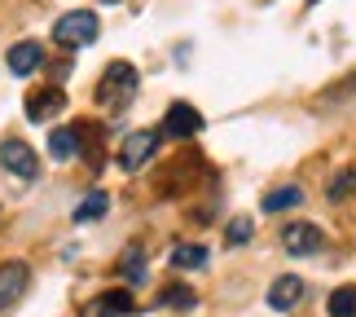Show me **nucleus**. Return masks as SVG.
I'll return each instance as SVG.
<instances>
[{
    "mask_svg": "<svg viewBox=\"0 0 356 317\" xmlns=\"http://www.w3.org/2000/svg\"><path fill=\"white\" fill-rule=\"evenodd\" d=\"M123 278H128V286H141L149 273H145V252L141 247H128V256H123Z\"/></svg>",
    "mask_w": 356,
    "mask_h": 317,
    "instance_id": "obj_18",
    "label": "nucleus"
},
{
    "mask_svg": "<svg viewBox=\"0 0 356 317\" xmlns=\"http://www.w3.org/2000/svg\"><path fill=\"white\" fill-rule=\"evenodd\" d=\"M325 194L330 199H348V194H356V168H348V172H339L330 185H325Z\"/></svg>",
    "mask_w": 356,
    "mask_h": 317,
    "instance_id": "obj_20",
    "label": "nucleus"
},
{
    "mask_svg": "<svg viewBox=\"0 0 356 317\" xmlns=\"http://www.w3.org/2000/svg\"><path fill=\"white\" fill-rule=\"evenodd\" d=\"M75 128H79V155H84L92 168H102V123L84 119V123H75Z\"/></svg>",
    "mask_w": 356,
    "mask_h": 317,
    "instance_id": "obj_12",
    "label": "nucleus"
},
{
    "mask_svg": "<svg viewBox=\"0 0 356 317\" xmlns=\"http://www.w3.org/2000/svg\"><path fill=\"white\" fill-rule=\"evenodd\" d=\"M163 132H168V137H181V141H185V137L202 132V115H198L189 102H172L168 115H163Z\"/></svg>",
    "mask_w": 356,
    "mask_h": 317,
    "instance_id": "obj_7",
    "label": "nucleus"
},
{
    "mask_svg": "<svg viewBox=\"0 0 356 317\" xmlns=\"http://www.w3.org/2000/svg\"><path fill=\"white\" fill-rule=\"evenodd\" d=\"M102 5H119V0H102Z\"/></svg>",
    "mask_w": 356,
    "mask_h": 317,
    "instance_id": "obj_22",
    "label": "nucleus"
},
{
    "mask_svg": "<svg viewBox=\"0 0 356 317\" xmlns=\"http://www.w3.org/2000/svg\"><path fill=\"white\" fill-rule=\"evenodd\" d=\"M128 313H136L132 291H102L92 304H84V317H128Z\"/></svg>",
    "mask_w": 356,
    "mask_h": 317,
    "instance_id": "obj_8",
    "label": "nucleus"
},
{
    "mask_svg": "<svg viewBox=\"0 0 356 317\" xmlns=\"http://www.w3.org/2000/svg\"><path fill=\"white\" fill-rule=\"evenodd\" d=\"M26 282H31V269L22 265V260H9V265H0V313H5L9 304H18Z\"/></svg>",
    "mask_w": 356,
    "mask_h": 317,
    "instance_id": "obj_5",
    "label": "nucleus"
},
{
    "mask_svg": "<svg viewBox=\"0 0 356 317\" xmlns=\"http://www.w3.org/2000/svg\"><path fill=\"white\" fill-rule=\"evenodd\" d=\"M299 300H304V278H295V273H282L268 286V309H277V313H291Z\"/></svg>",
    "mask_w": 356,
    "mask_h": 317,
    "instance_id": "obj_9",
    "label": "nucleus"
},
{
    "mask_svg": "<svg viewBox=\"0 0 356 317\" xmlns=\"http://www.w3.org/2000/svg\"><path fill=\"white\" fill-rule=\"evenodd\" d=\"M325 309H330V317H356V286H339Z\"/></svg>",
    "mask_w": 356,
    "mask_h": 317,
    "instance_id": "obj_19",
    "label": "nucleus"
},
{
    "mask_svg": "<svg viewBox=\"0 0 356 317\" xmlns=\"http://www.w3.org/2000/svg\"><path fill=\"white\" fill-rule=\"evenodd\" d=\"M102 31V22H97V13H88V9H71V13H62L58 26H53V45H62V49H84L92 45Z\"/></svg>",
    "mask_w": 356,
    "mask_h": 317,
    "instance_id": "obj_2",
    "label": "nucleus"
},
{
    "mask_svg": "<svg viewBox=\"0 0 356 317\" xmlns=\"http://www.w3.org/2000/svg\"><path fill=\"white\" fill-rule=\"evenodd\" d=\"M0 163H5V172L22 176V181H31V176L40 172V159L35 150L22 141V137H9V141H0Z\"/></svg>",
    "mask_w": 356,
    "mask_h": 317,
    "instance_id": "obj_4",
    "label": "nucleus"
},
{
    "mask_svg": "<svg viewBox=\"0 0 356 317\" xmlns=\"http://www.w3.org/2000/svg\"><path fill=\"white\" fill-rule=\"evenodd\" d=\"M229 247H242V242H251V216H234L229 220Z\"/></svg>",
    "mask_w": 356,
    "mask_h": 317,
    "instance_id": "obj_21",
    "label": "nucleus"
},
{
    "mask_svg": "<svg viewBox=\"0 0 356 317\" xmlns=\"http://www.w3.org/2000/svg\"><path fill=\"white\" fill-rule=\"evenodd\" d=\"M132 93H136V66L132 62H111L106 66V75L97 79V106H106V110H123L132 102Z\"/></svg>",
    "mask_w": 356,
    "mask_h": 317,
    "instance_id": "obj_1",
    "label": "nucleus"
},
{
    "mask_svg": "<svg viewBox=\"0 0 356 317\" xmlns=\"http://www.w3.org/2000/svg\"><path fill=\"white\" fill-rule=\"evenodd\" d=\"M163 141V132L159 128H136L123 137V146H119V163H123V172H141L149 159H154V150Z\"/></svg>",
    "mask_w": 356,
    "mask_h": 317,
    "instance_id": "obj_3",
    "label": "nucleus"
},
{
    "mask_svg": "<svg viewBox=\"0 0 356 317\" xmlns=\"http://www.w3.org/2000/svg\"><path fill=\"white\" fill-rule=\"evenodd\" d=\"M304 203V190L299 185H277V190H268V199H264V212L273 216V212H291V208H299Z\"/></svg>",
    "mask_w": 356,
    "mask_h": 317,
    "instance_id": "obj_15",
    "label": "nucleus"
},
{
    "mask_svg": "<svg viewBox=\"0 0 356 317\" xmlns=\"http://www.w3.org/2000/svg\"><path fill=\"white\" fill-rule=\"evenodd\" d=\"M207 265V247H198V242H181L172 252V269H202Z\"/></svg>",
    "mask_w": 356,
    "mask_h": 317,
    "instance_id": "obj_16",
    "label": "nucleus"
},
{
    "mask_svg": "<svg viewBox=\"0 0 356 317\" xmlns=\"http://www.w3.org/2000/svg\"><path fill=\"white\" fill-rule=\"evenodd\" d=\"M66 110V93L62 88H31L26 93V119L31 123H44L53 115H62Z\"/></svg>",
    "mask_w": 356,
    "mask_h": 317,
    "instance_id": "obj_6",
    "label": "nucleus"
},
{
    "mask_svg": "<svg viewBox=\"0 0 356 317\" xmlns=\"http://www.w3.org/2000/svg\"><path fill=\"white\" fill-rule=\"evenodd\" d=\"M40 62H44V49H40L35 40H22V45L9 49V71L13 75H31Z\"/></svg>",
    "mask_w": 356,
    "mask_h": 317,
    "instance_id": "obj_11",
    "label": "nucleus"
},
{
    "mask_svg": "<svg viewBox=\"0 0 356 317\" xmlns=\"http://www.w3.org/2000/svg\"><path fill=\"white\" fill-rule=\"evenodd\" d=\"M282 247L291 256H312V252H321V229L317 225H286L282 229Z\"/></svg>",
    "mask_w": 356,
    "mask_h": 317,
    "instance_id": "obj_10",
    "label": "nucleus"
},
{
    "mask_svg": "<svg viewBox=\"0 0 356 317\" xmlns=\"http://www.w3.org/2000/svg\"><path fill=\"white\" fill-rule=\"evenodd\" d=\"M106 208H111V199H106L102 190H92V194H84V203L75 208V220H79V225H84V220H102Z\"/></svg>",
    "mask_w": 356,
    "mask_h": 317,
    "instance_id": "obj_17",
    "label": "nucleus"
},
{
    "mask_svg": "<svg viewBox=\"0 0 356 317\" xmlns=\"http://www.w3.org/2000/svg\"><path fill=\"white\" fill-rule=\"evenodd\" d=\"M198 304V295H194V286H185V282H172V286H163L159 291V309H194Z\"/></svg>",
    "mask_w": 356,
    "mask_h": 317,
    "instance_id": "obj_14",
    "label": "nucleus"
},
{
    "mask_svg": "<svg viewBox=\"0 0 356 317\" xmlns=\"http://www.w3.org/2000/svg\"><path fill=\"white\" fill-rule=\"evenodd\" d=\"M49 155L58 159V163L79 155V128H75V123H71V128H53L49 132Z\"/></svg>",
    "mask_w": 356,
    "mask_h": 317,
    "instance_id": "obj_13",
    "label": "nucleus"
}]
</instances>
